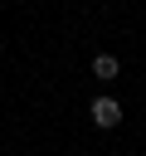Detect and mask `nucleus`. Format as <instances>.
<instances>
[{
	"instance_id": "f03ea898",
	"label": "nucleus",
	"mask_w": 146,
	"mask_h": 156,
	"mask_svg": "<svg viewBox=\"0 0 146 156\" xmlns=\"http://www.w3.org/2000/svg\"><path fill=\"white\" fill-rule=\"evenodd\" d=\"M92 73H97V78H117V58H112V54H97V58H92Z\"/></svg>"
},
{
	"instance_id": "f257e3e1",
	"label": "nucleus",
	"mask_w": 146,
	"mask_h": 156,
	"mask_svg": "<svg viewBox=\"0 0 146 156\" xmlns=\"http://www.w3.org/2000/svg\"><path fill=\"white\" fill-rule=\"evenodd\" d=\"M88 112H92V122H97V127H107V132L122 122V102H117V98H92V107H88Z\"/></svg>"
}]
</instances>
